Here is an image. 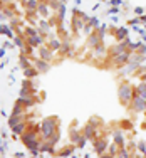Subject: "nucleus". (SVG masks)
Instances as JSON below:
<instances>
[{"label":"nucleus","mask_w":146,"mask_h":158,"mask_svg":"<svg viewBox=\"0 0 146 158\" xmlns=\"http://www.w3.org/2000/svg\"><path fill=\"white\" fill-rule=\"evenodd\" d=\"M27 8H32V10L37 8V2H35V0H29V2H27Z\"/></svg>","instance_id":"2eb2a0df"},{"label":"nucleus","mask_w":146,"mask_h":158,"mask_svg":"<svg viewBox=\"0 0 146 158\" xmlns=\"http://www.w3.org/2000/svg\"><path fill=\"white\" fill-rule=\"evenodd\" d=\"M4 56H5V49H4V47H0V57H4Z\"/></svg>","instance_id":"5701e85b"},{"label":"nucleus","mask_w":146,"mask_h":158,"mask_svg":"<svg viewBox=\"0 0 146 158\" xmlns=\"http://www.w3.org/2000/svg\"><path fill=\"white\" fill-rule=\"evenodd\" d=\"M118 12H119V8H118V7H111L109 10H107V14H109V15H116Z\"/></svg>","instance_id":"aec40b11"},{"label":"nucleus","mask_w":146,"mask_h":158,"mask_svg":"<svg viewBox=\"0 0 146 158\" xmlns=\"http://www.w3.org/2000/svg\"><path fill=\"white\" fill-rule=\"evenodd\" d=\"M143 14H144V8L143 7H134V15H139V17H141Z\"/></svg>","instance_id":"a211bd4d"},{"label":"nucleus","mask_w":146,"mask_h":158,"mask_svg":"<svg viewBox=\"0 0 146 158\" xmlns=\"http://www.w3.org/2000/svg\"><path fill=\"white\" fill-rule=\"evenodd\" d=\"M109 4L113 5V7H121V5H123V0H109Z\"/></svg>","instance_id":"dca6fc26"},{"label":"nucleus","mask_w":146,"mask_h":158,"mask_svg":"<svg viewBox=\"0 0 146 158\" xmlns=\"http://www.w3.org/2000/svg\"><path fill=\"white\" fill-rule=\"evenodd\" d=\"M144 32H146V25H144Z\"/></svg>","instance_id":"bb28decb"},{"label":"nucleus","mask_w":146,"mask_h":158,"mask_svg":"<svg viewBox=\"0 0 146 158\" xmlns=\"http://www.w3.org/2000/svg\"><path fill=\"white\" fill-rule=\"evenodd\" d=\"M141 39H143V42H146V34H144V36H141Z\"/></svg>","instance_id":"b1692460"},{"label":"nucleus","mask_w":146,"mask_h":158,"mask_svg":"<svg viewBox=\"0 0 146 158\" xmlns=\"http://www.w3.org/2000/svg\"><path fill=\"white\" fill-rule=\"evenodd\" d=\"M0 34H7L10 39H14V34H12V30L8 29L7 25H4V24H0Z\"/></svg>","instance_id":"423d86ee"},{"label":"nucleus","mask_w":146,"mask_h":158,"mask_svg":"<svg viewBox=\"0 0 146 158\" xmlns=\"http://www.w3.org/2000/svg\"><path fill=\"white\" fill-rule=\"evenodd\" d=\"M144 158H146V153H144Z\"/></svg>","instance_id":"c85d7f7f"},{"label":"nucleus","mask_w":146,"mask_h":158,"mask_svg":"<svg viewBox=\"0 0 146 158\" xmlns=\"http://www.w3.org/2000/svg\"><path fill=\"white\" fill-rule=\"evenodd\" d=\"M104 32H106V24H101V27H99V34H101V36H104Z\"/></svg>","instance_id":"4be33fe9"},{"label":"nucleus","mask_w":146,"mask_h":158,"mask_svg":"<svg viewBox=\"0 0 146 158\" xmlns=\"http://www.w3.org/2000/svg\"><path fill=\"white\" fill-rule=\"evenodd\" d=\"M40 128H42V136L44 138H52V140L56 141L57 136H54V118L44 119L42 125H40Z\"/></svg>","instance_id":"f257e3e1"},{"label":"nucleus","mask_w":146,"mask_h":158,"mask_svg":"<svg viewBox=\"0 0 146 158\" xmlns=\"http://www.w3.org/2000/svg\"><path fill=\"white\" fill-rule=\"evenodd\" d=\"M94 146H96V153H103L104 150H106V141L101 140V141H94Z\"/></svg>","instance_id":"20e7f679"},{"label":"nucleus","mask_w":146,"mask_h":158,"mask_svg":"<svg viewBox=\"0 0 146 158\" xmlns=\"http://www.w3.org/2000/svg\"><path fill=\"white\" fill-rule=\"evenodd\" d=\"M14 42H15V44H17V46H19V47H24V40H22V39H20V37H14Z\"/></svg>","instance_id":"412c9836"},{"label":"nucleus","mask_w":146,"mask_h":158,"mask_svg":"<svg viewBox=\"0 0 146 158\" xmlns=\"http://www.w3.org/2000/svg\"><path fill=\"white\" fill-rule=\"evenodd\" d=\"M24 129H25V125H24V123H17L15 126H12V131H14V133H19V135H20Z\"/></svg>","instance_id":"6e6552de"},{"label":"nucleus","mask_w":146,"mask_h":158,"mask_svg":"<svg viewBox=\"0 0 146 158\" xmlns=\"http://www.w3.org/2000/svg\"><path fill=\"white\" fill-rule=\"evenodd\" d=\"M29 44H30V46H39V44H42V39H40L39 36L29 37Z\"/></svg>","instance_id":"0eeeda50"},{"label":"nucleus","mask_w":146,"mask_h":158,"mask_svg":"<svg viewBox=\"0 0 146 158\" xmlns=\"http://www.w3.org/2000/svg\"><path fill=\"white\" fill-rule=\"evenodd\" d=\"M138 148H139V151L146 153V141H139V143H138Z\"/></svg>","instance_id":"f3484780"},{"label":"nucleus","mask_w":146,"mask_h":158,"mask_svg":"<svg viewBox=\"0 0 146 158\" xmlns=\"http://www.w3.org/2000/svg\"><path fill=\"white\" fill-rule=\"evenodd\" d=\"M25 32H27V34H29V36H30V37H34V36H37V32H35V30H34V29H32V27H27V29H25Z\"/></svg>","instance_id":"6ab92c4d"},{"label":"nucleus","mask_w":146,"mask_h":158,"mask_svg":"<svg viewBox=\"0 0 146 158\" xmlns=\"http://www.w3.org/2000/svg\"><path fill=\"white\" fill-rule=\"evenodd\" d=\"M134 158H141V156H134Z\"/></svg>","instance_id":"cd10ccee"},{"label":"nucleus","mask_w":146,"mask_h":158,"mask_svg":"<svg viewBox=\"0 0 146 158\" xmlns=\"http://www.w3.org/2000/svg\"><path fill=\"white\" fill-rule=\"evenodd\" d=\"M103 158H113L111 155H103Z\"/></svg>","instance_id":"393cba45"},{"label":"nucleus","mask_w":146,"mask_h":158,"mask_svg":"<svg viewBox=\"0 0 146 158\" xmlns=\"http://www.w3.org/2000/svg\"><path fill=\"white\" fill-rule=\"evenodd\" d=\"M141 81H146V74H144V76H141Z\"/></svg>","instance_id":"a878e982"},{"label":"nucleus","mask_w":146,"mask_h":158,"mask_svg":"<svg viewBox=\"0 0 146 158\" xmlns=\"http://www.w3.org/2000/svg\"><path fill=\"white\" fill-rule=\"evenodd\" d=\"M37 10H39V14L40 15H42V17H47V15H49V12H47V7H45V5H39V7H37Z\"/></svg>","instance_id":"9d476101"},{"label":"nucleus","mask_w":146,"mask_h":158,"mask_svg":"<svg viewBox=\"0 0 146 158\" xmlns=\"http://www.w3.org/2000/svg\"><path fill=\"white\" fill-rule=\"evenodd\" d=\"M37 74V71L34 67H27V69H24V76L25 77H34V76Z\"/></svg>","instance_id":"1a4fd4ad"},{"label":"nucleus","mask_w":146,"mask_h":158,"mask_svg":"<svg viewBox=\"0 0 146 158\" xmlns=\"http://www.w3.org/2000/svg\"><path fill=\"white\" fill-rule=\"evenodd\" d=\"M114 138H116V143L123 146V135H119V131H116V133H114Z\"/></svg>","instance_id":"ddd939ff"},{"label":"nucleus","mask_w":146,"mask_h":158,"mask_svg":"<svg viewBox=\"0 0 146 158\" xmlns=\"http://www.w3.org/2000/svg\"><path fill=\"white\" fill-rule=\"evenodd\" d=\"M40 57H42V61H49L50 59V54L47 49H40Z\"/></svg>","instance_id":"9b49d317"},{"label":"nucleus","mask_w":146,"mask_h":158,"mask_svg":"<svg viewBox=\"0 0 146 158\" xmlns=\"http://www.w3.org/2000/svg\"><path fill=\"white\" fill-rule=\"evenodd\" d=\"M133 93H134V89H133L129 84H123V86L119 87V99H121L123 103H129V99L133 98Z\"/></svg>","instance_id":"f03ea898"},{"label":"nucleus","mask_w":146,"mask_h":158,"mask_svg":"<svg viewBox=\"0 0 146 158\" xmlns=\"http://www.w3.org/2000/svg\"><path fill=\"white\" fill-rule=\"evenodd\" d=\"M50 47H52V49H59V47H61V42H59L57 39L50 40Z\"/></svg>","instance_id":"4468645a"},{"label":"nucleus","mask_w":146,"mask_h":158,"mask_svg":"<svg viewBox=\"0 0 146 158\" xmlns=\"http://www.w3.org/2000/svg\"><path fill=\"white\" fill-rule=\"evenodd\" d=\"M35 66H37V71H42V72L49 69V64H47L45 61H40V59H39V61L35 62Z\"/></svg>","instance_id":"39448f33"},{"label":"nucleus","mask_w":146,"mask_h":158,"mask_svg":"<svg viewBox=\"0 0 146 158\" xmlns=\"http://www.w3.org/2000/svg\"><path fill=\"white\" fill-rule=\"evenodd\" d=\"M128 37V30L124 29V27H121V29L118 30V39H126Z\"/></svg>","instance_id":"f8f14e48"},{"label":"nucleus","mask_w":146,"mask_h":158,"mask_svg":"<svg viewBox=\"0 0 146 158\" xmlns=\"http://www.w3.org/2000/svg\"><path fill=\"white\" fill-rule=\"evenodd\" d=\"M62 2H66V0H62Z\"/></svg>","instance_id":"c756f323"},{"label":"nucleus","mask_w":146,"mask_h":158,"mask_svg":"<svg viewBox=\"0 0 146 158\" xmlns=\"http://www.w3.org/2000/svg\"><path fill=\"white\" fill-rule=\"evenodd\" d=\"M133 109H134V111H144L146 109V99H143V98H139V96H134L133 98Z\"/></svg>","instance_id":"7ed1b4c3"}]
</instances>
